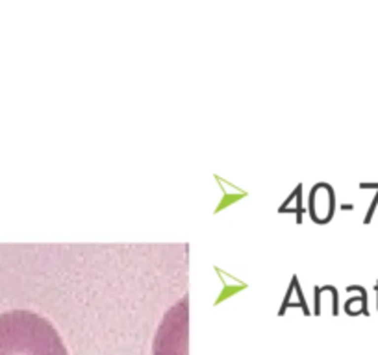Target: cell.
<instances>
[{"label": "cell", "instance_id": "7a4b0ae2", "mask_svg": "<svg viewBox=\"0 0 378 355\" xmlns=\"http://www.w3.org/2000/svg\"><path fill=\"white\" fill-rule=\"evenodd\" d=\"M187 346V298L167 311L156 333L154 355H185Z\"/></svg>", "mask_w": 378, "mask_h": 355}, {"label": "cell", "instance_id": "6da1fadb", "mask_svg": "<svg viewBox=\"0 0 378 355\" xmlns=\"http://www.w3.org/2000/svg\"><path fill=\"white\" fill-rule=\"evenodd\" d=\"M0 355H69L50 320L34 311L0 315Z\"/></svg>", "mask_w": 378, "mask_h": 355}]
</instances>
